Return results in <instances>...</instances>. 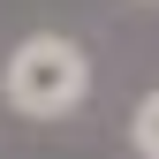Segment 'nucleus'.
Wrapping results in <instances>:
<instances>
[{
	"instance_id": "obj_1",
	"label": "nucleus",
	"mask_w": 159,
	"mask_h": 159,
	"mask_svg": "<svg viewBox=\"0 0 159 159\" xmlns=\"http://www.w3.org/2000/svg\"><path fill=\"white\" fill-rule=\"evenodd\" d=\"M0 98L23 121H61L91 98V53L61 30H30L15 38V53L0 61Z\"/></svg>"
},
{
	"instance_id": "obj_2",
	"label": "nucleus",
	"mask_w": 159,
	"mask_h": 159,
	"mask_svg": "<svg viewBox=\"0 0 159 159\" xmlns=\"http://www.w3.org/2000/svg\"><path fill=\"white\" fill-rule=\"evenodd\" d=\"M129 144H136V159H159V91L136 98V114H129Z\"/></svg>"
}]
</instances>
